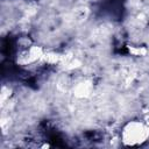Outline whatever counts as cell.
Wrapping results in <instances>:
<instances>
[{"label": "cell", "mask_w": 149, "mask_h": 149, "mask_svg": "<svg viewBox=\"0 0 149 149\" xmlns=\"http://www.w3.org/2000/svg\"><path fill=\"white\" fill-rule=\"evenodd\" d=\"M62 63L64 64V68L66 70H74V69H78V68L81 66V62L78 58H68V59H65L63 57Z\"/></svg>", "instance_id": "cell-6"}, {"label": "cell", "mask_w": 149, "mask_h": 149, "mask_svg": "<svg viewBox=\"0 0 149 149\" xmlns=\"http://www.w3.org/2000/svg\"><path fill=\"white\" fill-rule=\"evenodd\" d=\"M45 54V50L41 45H29L24 48L19 55H17V63L20 65H28L33 64L40 59H43V56Z\"/></svg>", "instance_id": "cell-2"}, {"label": "cell", "mask_w": 149, "mask_h": 149, "mask_svg": "<svg viewBox=\"0 0 149 149\" xmlns=\"http://www.w3.org/2000/svg\"><path fill=\"white\" fill-rule=\"evenodd\" d=\"M93 90H94L93 81L91 79H83L73 86L72 93L78 99H86L93 93Z\"/></svg>", "instance_id": "cell-3"}, {"label": "cell", "mask_w": 149, "mask_h": 149, "mask_svg": "<svg viewBox=\"0 0 149 149\" xmlns=\"http://www.w3.org/2000/svg\"><path fill=\"white\" fill-rule=\"evenodd\" d=\"M128 54L135 57H143L148 55V49L143 45H128L127 47Z\"/></svg>", "instance_id": "cell-4"}, {"label": "cell", "mask_w": 149, "mask_h": 149, "mask_svg": "<svg viewBox=\"0 0 149 149\" xmlns=\"http://www.w3.org/2000/svg\"><path fill=\"white\" fill-rule=\"evenodd\" d=\"M149 140V123L146 120L127 121L120 132V141L125 147H140Z\"/></svg>", "instance_id": "cell-1"}, {"label": "cell", "mask_w": 149, "mask_h": 149, "mask_svg": "<svg viewBox=\"0 0 149 149\" xmlns=\"http://www.w3.org/2000/svg\"><path fill=\"white\" fill-rule=\"evenodd\" d=\"M0 95H1V102L5 104V101L12 95V90H10L9 87H7V86H3L2 90H1Z\"/></svg>", "instance_id": "cell-7"}, {"label": "cell", "mask_w": 149, "mask_h": 149, "mask_svg": "<svg viewBox=\"0 0 149 149\" xmlns=\"http://www.w3.org/2000/svg\"><path fill=\"white\" fill-rule=\"evenodd\" d=\"M63 55H59L57 52H47L43 56V61L47 62L48 64H61L63 61Z\"/></svg>", "instance_id": "cell-5"}]
</instances>
